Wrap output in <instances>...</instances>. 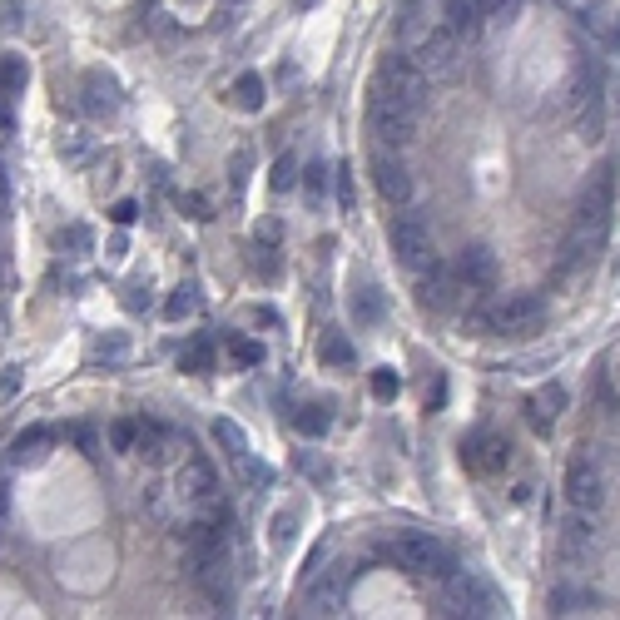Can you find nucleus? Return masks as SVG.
<instances>
[{
    "label": "nucleus",
    "instance_id": "nucleus-1",
    "mask_svg": "<svg viewBox=\"0 0 620 620\" xmlns=\"http://www.w3.org/2000/svg\"><path fill=\"white\" fill-rule=\"evenodd\" d=\"M611 214H616V169L601 164L591 174V184L576 199V219H571V239H566V263H591L606 239H611Z\"/></svg>",
    "mask_w": 620,
    "mask_h": 620
},
{
    "label": "nucleus",
    "instance_id": "nucleus-2",
    "mask_svg": "<svg viewBox=\"0 0 620 620\" xmlns=\"http://www.w3.org/2000/svg\"><path fill=\"white\" fill-rule=\"evenodd\" d=\"M387 551H392V561H397L402 571H412V576L447 581V576L457 571V556H452V546H447V541H437L432 531H397Z\"/></svg>",
    "mask_w": 620,
    "mask_h": 620
},
{
    "label": "nucleus",
    "instance_id": "nucleus-3",
    "mask_svg": "<svg viewBox=\"0 0 620 620\" xmlns=\"http://www.w3.org/2000/svg\"><path fill=\"white\" fill-rule=\"evenodd\" d=\"M447 611L462 620H496L506 616V596L496 591L482 571H452L447 576Z\"/></svg>",
    "mask_w": 620,
    "mask_h": 620
},
{
    "label": "nucleus",
    "instance_id": "nucleus-4",
    "mask_svg": "<svg viewBox=\"0 0 620 620\" xmlns=\"http://www.w3.org/2000/svg\"><path fill=\"white\" fill-rule=\"evenodd\" d=\"M368 124H372V134H377L382 144L402 149V144H412V134H417V110H412V105H402L397 95L377 90V95H372V105H368Z\"/></svg>",
    "mask_w": 620,
    "mask_h": 620
},
{
    "label": "nucleus",
    "instance_id": "nucleus-5",
    "mask_svg": "<svg viewBox=\"0 0 620 620\" xmlns=\"http://www.w3.org/2000/svg\"><path fill=\"white\" fill-rule=\"evenodd\" d=\"M541 318H546L541 293H506V298L492 308L487 328L501 333V338H526V333H536V328H541Z\"/></svg>",
    "mask_w": 620,
    "mask_h": 620
},
{
    "label": "nucleus",
    "instance_id": "nucleus-6",
    "mask_svg": "<svg viewBox=\"0 0 620 620\" xmlns=\"http://www.w3.org/2000/svg\"><path fill=\"white\" fill-rule=\"evenodd\" d=\"M377 90H387V95H397L402 105L422 110V100H427V75H422V65H417L412 55H387L382 70H377Z\"/></svg>",
    "mask_w": 620,
    "mask_h": 620
},
{
    "label": "nucleus",
    "instance_id": "nucleus-7",
    "mask_svg": "<svg viewBox=\"0 0 620 620\" xmlns=\"http://www.w3.org/2000/svg\"><path fill=\"white\" fill-rule=\"evenodd\" d=\"M606 472H601V462L596 457H576L571 467H566V501L576 506V511H601L606 506Z\"/></svg>",
    "mask_w": 620,
    "mask_h": 620
},
{
    "label": "nucleus",
    "instance_id": "nucleus-8",
    "mask_svg": "<svg viewBox=\"0 0 620 620\" xmlns=\"http://www.w3.org/2000/svg\"><path fill=\"white\" fill-rule=\"evenodd\" d=\"M457 50H462V35H457L452 25H437L422 45H412V60L422 65L427 80H442V75L457 70Z\"/></svg>",
    "mask_w": 620,
    "mask_h": 620
},
{
    "label": "nucleus",
    "instance_id": "nucleus-9",
    "mask_svg": "<svg viewBox=\"0 0 620 620\" xmlns=\"http://www.w3.org/2000/svg\"><path fill=\"white\" fill-rule=\"evenodd\" d=\"M462 288H467V283L457 278V268H442L437 258L417 273V303H422V308H432V313H452Z\"/></svg>",
    "mask_w": 620,
    "mask_h": 620
},
{
    "label": "nucleus",
    "instance_id": "nucleus-10",
    "mask_svg": "<svg viewBox=\"0 0 620 620\" xmlns=\"http://www.w3.org/2000/svg\"><path fill=\"white\" fill-rule=\"evenodd\" d=\"M392 253H397V263L412 268V273H422V268L432 263V234H427V224H422L417 214H407V219L392 224Z\"/></svg>",
    "mask_w": 620,
    "mask_h": 620
},
{
    "label": "nucleus",
    "instance_id": "nucleus-11",
    "mask_svg": "<svg viewBox=\"0 0 620 620\" xmlns=\"http://www.w3.org/2000/svg\"><path fill=\"white\" fill-rule=\"evenodd\" d=\"M372 189H377V199H387V204H412V194H417L412 174H407L397 159H387V154L372 159Z\"/></svg>",
    "mask_w": 620,
    "mask_h": 620
},
{
    "label": "nucleus",
    "instance_id": "nucleus-12",
    "mask_svg": "<svg viewBox=\"0 0 620 620\" xmlns=\"http://www.w3.org/2000/svg\"><path fill=\"white\" fill-rule=\"evenodd\" d=\"M194 581L204 586V596H209L214 606H229V601H234V581H229V561H224V551L199 556V561H194Z\"/></svg>",
    "mask_w": 620,
    "mask_h": 620
},
{
    "label": "nucleus",
    "instance_id": "nucleus-13",
    "mask_svg": "<svg viewBox=\"0 0 620 620\" xmlns=\"http://www.w3.org/2000/svg\"><path fill=\"white\" fill-rule=\"evenodd\" d=\"M452 268H457V278H462L467 288H482V293H487V288H496V253L487 244L462 248Z\"/></svg>",
    "mask_w": 620,
    "mask_h": 620
},
{
    "label": "nucleus",
    "instance_id": "nucleus-14",
    "mask_svg": "<svg viewBox=\"0 0 620 620\" xmlns=\"http://www.w3.org/2000/svg\"><path fill=\"white\" fill-rule=\"evenodd\" d=\"M80 105H85V115L105 120V115L120 110V85H115L105 70H90V75H85V95H80Z\"/></svg>",
    "mask_w": 620,
    "mask_h": 620
},
{
    "label": "nucleus",
    "instance_id": "nucleus-15",
    "mask_svg": "<svg viewBox=\"0 0 620 620\" xmlns=\"http://www.w3.org/2000/svg\"><path fill=\"white\" fill-rule=\"evenodd\" d=\"M303 606H308V616H338V606H343V566H333V576L308 581Z\"/></svg>",
    "mask_w": 620,
    "mask_h": 620
},
{
    "label": "nucleus",
    "instance_id": "nucleus-16",
    "mask_svg": "<svg viewBox=\"0 0 620 620\" xmlns=\"http://www.w3.org/2000/svg\"><path fill=\"white\" fill-rule=\"evenodd\" d=\"M174 492L189 496V501H209V496L219 492V477H214V467H209V462L189 457V462L179 467V477H174Z\"/></svg>",
    "mask_w": 620,
    "mask_h": 620
},
{
    "label": "nucleus",
    "instance_id": "nucleus-17",
    "mask_svg": "<svg viewBox=\"0 0 620 620\" xmlns=\"http://www.w3.org/2000/svg\"><path fill=\"white\" fill-rule=\"evenodd\" d=\"M561 412H566V387H561V382H546V387L526 402V417H531L536 432H551Z\"/></svg>",
    "mask_w": 620,
    "mask_h": 620
},
{
    "label": "nucleus",
    "instance_id": "nucleus-18",
    "mask_svg": "<svg viewBox=\"0 0 620 620\" xmlns=\"http://www.w3.org/2000/svg\"><path fill=\"white\" fill-rule=\"evenodd\" d=\"M601 129H606V105H601V90H596V75H591L586 80V95H581L576 134H581V144H601Z\"/></svg>",
    "mask_w": 620,
    "mask_h": 620
},
{
    "label": "nucleus",
    "instance_id": "nucleus-19",
    "mask_svg": "<svg viewBox=\"0 0 620 620\" xmlns=\"http://www.w3.org/2000/svg\"><path fill=\"white\" fill-rule=\"evenodd\" d=\"M511 462V447L501 437H472L467 442V467L472 472H501Z\"/></svg>",
    "mask_w": 620,
    "mask_h": 620
},
{
    "label": "nucleus",
    "instance_id": "nucleus-20",
    "mask_svg": "<svg viewBox=\"0 0 620 620\" xmlns=\"http://www.w3.org/2000/svg\"><path fill=\"white\" fill-rule=\"evenodd\" d=\"M179 536H184V546H189V561L224 551V536H219V526H214V521H189Z\"/></svg>",
    "mask_w": 620,
    "mask_h": 620
},
{
    "label": "nucleus",
    "instance_id": "nucleus-21",
    "mask_svg": "<svg viewBox=\"0 0 620 620\" xmlns=\"http://www.w3.org/2000/svg\"><path fill=\"white\" fill-rule=\"evenodd\" d=\"M596 546V526H591V511H576L566 526H561V551L566 556H586Z\"/></svg>",
    "mask_w": 620,
    "mask_h": 620
},
{
    "label": "nucleus",
    "instance_id": "nucleus-22",
    "mask_svg": "<svg viewBox=\"0 0 620 620\" xmlns=\"http://www.w3.org/2000/svg\"><path fill=\"white\" fill-rule=\"evenodd\" d=\"M487 15H492L487 0H447V25H452L457 35H472Z\"/></svg>",
    "mask_w": 620,
    "mask_h": 620
},
{
    "label": "nucleus",
    "instance_id": "nucleus-23",
    "mask_svg": "<svg viewBox=\"0 0 620 620\" xmlns=\"http://www.w3.org/2000/svg\"><path fill=\"white\" fill-rule=\"evenodd\" d=\"M45 447H50V432L30 427V432H20V437L10 442V462H15V467H35V462L45 457Z\"/></svg>",
    "mask_w": 620,
    "mask_h": 620
},
{
    "label": "nucleus",
    "instance_id": "nucleus-24",
    "mask_svg": "<svg viewBox=\"0 0 620 620\" xmlns=\"http://www.w3.org/2000/svg\"><path fill=\"white\" fill-rule=\"evenodd\" d=\"M263 100H268V85H263V75L244 70V75L234 80V105H239V110H248V115H258V110H263Z\"/></svg>",
    "mask_w": 620,
    "mask_h": 620
},
{
    "label": "nucleus",
    "instance_id": "nucleus-25",
    "mask_svg": "<svg viewBox=\"0 0 620 620\" xmlns=\"http://www.w3.org/2000/svg\"><path fill=\"white\" fill-rule=\"evenodd\" d=\"M318 358H323L328 368H353V363H358V348H353L343 333H323V338H318Z\"/></svg>",
    "mask_w": 620,
    "mask_h": 620
},
{
    "label": "nucleus",
    "instance_id": "nucleus-26",
    "mask_svg": "<svg viewBox=\"0 0 620 620\" xmlns=\"http://www.w3.org/2000/svg\"><path fill=\"white\" fill-rule=\"evenodd\" d=\"M134 452H139L144 462L159 467V462L169 457V432H164L159 422H139V447H134Z\"/></svg>",
    "mask_w": 620,
    "mask_h": 620
},
{
    "label": "nucleus",
    "instance_id": "nucleus-27",
    "mask_svg": "<svg viewBox=\"0 0 620 620\" xmlns=\"http://www.w3.org/2000/svg\"><path fill=\"white\" fill-rule=\"evenodd\" d=\"M194 308H199V288H194V283H184V288H174V293H169V303H164V318H169V323H184Z\"/></svg>",
    "mask_w": 620,
    "mask_h": 620
},
{
    "label": "nucleus",
    "instance_id": "nucleus-28",
    "mask_svg": "<svg viewBox=\"0 0 620 620\" xmlns=\"http://www.w3.org/2000/svg\"><path fill=\"white\" fill-rule=\"evenodd\" d=\"M179 368L184 372H209L214 368V343H209V338H194V343L179 353Z\"/></svg>",
    "mask_w": 620,
    "mask_h": 620
},
{
    "label": "nucleus",
    "instance_id": "nucleus-29",
    "mask_svg": "<svg viewBox=\"0 0 620 620\" xmlns=\"http://www.w3.org/2000/svg\"><path fill=\"white\" fill-rule=\"evenodd\" d=\"M214 442H219V447H229V457L248 452V437H244V427H239L234 417H219V422H214Z\"/></svg>",
    "mask_w": 620,
    "mask_h": 620
},
{
    "label": "nucleus",
    "instance_id": "nucleus-30",
    "mask_svg": "<svg viewBox=\"0 0 620 620\" xmlns=\"http://www.w3.org/2000/svg\"><path fill=\"white\" fill-rule=\"evenodd\" d=\"M25 80H30V70H25V60H15V55H5V60H0V90H5V95H20V90H25Z\"/></svg>",
    "mask_w": 620,
    "mask_h": 620
},
{
    "label": "nucleus",
    "instance_id": "nucleus-31",
    "mask_svg": "<svg viewBox=\"0 0 620 620\" xmlns=\"http://www.w3.org/2000/svg\"><path fill=\"white\" fill-rule=\"evenodd\" d=\"M293 427H298L303 437H323V432H328V412H323V407H298Z\"/></svg>",
    "mask_w": 620,
    "mask_h": 620
},
{
    "label": "nucleus",
    "instance_id": "nucleus-32",
    "mask_svg": "<svg viewBox=\"0 0 620 620\" xmlns=\"http://www.w3.org/2000/svg\"><path fill=\"white\" fill-rule=\"evenodd\" d=\"M234 467H239V477H244L248 487H268V482H273V472H268L263 462H253V452H239Z\"/></svg>",
    "mask_w": 620,
    "mask_h": 620
},
{
    "label": "nucleus",
    "instance_id": "nucleus-33",
    "mask_svg": "<svg viewBox=\"0 0 620 620\" xmlns=\"http://www.w3.org/2000/svg\"><path fill=\"white\" fill-rule=\"evenodd\" d=\"M397 392H402L397 372H392V368H377V372H372V397H377V402H392Z\"/></svg>",
    "mask_w": 620,
    "mask_h": 620
},
{
    "label": "nucleus",
    "instance_id": "nucleus-34",
    "mask_svg": "<svg viewBox=\"0 0 620 620\" xmlns=\"http://www.w3.org/2000/svg\"><path fill=\"white\" fill-rule=\"evenodd\" d=\"M229 353H234V363H244V368H258V363H263V343H253V338H234Z\"/></svg>",
    "mask_w": 620,
    "mask_h": 620
},
{
    "label": "nucleus",
    "instance_id": "nucleus-35",
    "mask_svg": "<svg viewBox=\"0 0 620 620\" xmlns=\"http://www.w3.org/2000/svg\"><path fill=\"white\" fill-rule=\"evenodd\" d=\"M110 447L115 452H134L139 447V422H115L110 427Z\"/></svg>",
    "mask_w": 620,
    "mask_h": 620
},
{
    "label": "nucleus",
    "instance_id": "nucleus-36",
    "mask_svg": "<svg viewBox=\"0 0 620 620\" xmlns=\"http://www.w3.org/2000/svg\"><path fill=\"white\" fill-rule=\"evenodd\" d=\"M353 308H358V318H363V323H377V313H382V308H377V293H372V288H358Z\"/></svg>",
    "mask_w": 620,
    "mask_h": 620
},
{
    "label": "nucleus",
    "instance_id": "nucleus-37",
    "mask_svg": "<svg viewBox=\"0 0 620 620\" xmlns=\"http://www.w3.org/2000/svg\"><path fill=\"white\" fill-rule=\"evenodd\" d=\"M576 606H586V596H576V591H556L551 596V611L556 616H576Z\"/></svg>",
    "mask_w": 620,
    "mask_h": 620
},
{
    "label": "nucleus",
    "instance_id": "nucleus-38",
    "mask_svg": "<svg viewBox=\"0 0 620 620\" xmlns=\"http://www.w3.org/2000/svg\"><path fill=\"white\" fill-rule=\"evenodd\" d=\"M293 169H298V159H293V154H283V159L273 164V189H288V184H293Z\"/></svg>",
    "mask_w": 620,
    "mask_h": 620
},
{
    "label": "nucleus",
    "instance_id": "nucleus-39",
    "mask_svg": "<svg viewBox=\"0 0 620 620\" xmlns=\"http://www.w3.org/2000/svg\"><path fill=\"white\" fill-rule=\"evenodd\" d=\"M110 219H115V224H120V229H129V224H134V219H139V204H134V199H120V204H115V209H110Z\"/></svg>",
    "mask_w": 620,
    "mask_h": 620
},
{
    "label": "nucleus",
    "instance_id": "nucleus-40",
    "mask_svg": "<svg viewBox=\"0 0 620 620\" xmlns=\"http://www.w3.org/2000/svg\"><path fill=\"white\" fill-rule=\"evenodd\" d=\"M124 353H129V348H124V338H110V343H100V348H95V358H100V363H120Z\"/></svg>",
    "mask_w": 620,
    "mask_h": 620
},
{
    "label": "nucleus",
    "instance_id": "nucleus-41",
    "mask_svg": "<svg viewBox=\"0 0 620 620\" xmlns=\"http://www.w3.org/2000/svg\"><path fill=\"white\" fill-rule=\"evenodd\" d=\"M253 268L273 278V273H278V258H273V248H253Z\"/></svg>",
    "mask_w": 620,
    "mask_h": 620
},
{
    "label": "nucleus",
    "instance_id": "nucleus-42",
    "mask_svg": "<svg viewBox=\"0 0 620 620\" xmlns=\"http://www.w3.org/2000/svg\"><path fill=\"white\" fill-rule=\"evenodd\" d=\"M273 541H278V546H288V541H293V511H283V516L273 521Z\"/></svg>",
    "mask_w": 620,
    "mask_h": 620
},
{
    "label": "nucleus",
    "instance_id": "nucleus-43",
    "mask_svg": "<svg viewBox=\"0 0 620 620\" xmlns=\"http://www.w3.org/2000/svg\"><path fill=\"white\" fill-rule=\"evenodd\" d=\"M338 204H343V209H353V179H348V164L338 169Z\"/></svg>",
    "mask_w": 620,
    "mask_h": 620
},
{
    "label": "nucleus",
    "instance_id": "nucleus-44",
    "mask_svg": "<svg viewBox=\"0 0 620 620\" xmlns=\"http://www.w3.org/2000/svg\"><path fill=\"white\" fill-rule=\"evenodd\" d=\"M248 184V154H234V194H244Z\"/></svg>",
    "mask_w": 620,
    "mask_h": 620
},
{
    "label": "nucleus",
    "instance_id": "nucleus-45",
    "mask_svg": "<svg viewBox=\"0 0 620 620\" xmlns=\"http://www.w3.org/2000/svg\"><path fill=\"white\" fill-rule=\"evenodd\" d=\"M15 387H20V372L5 368V377H0V392H5V397H15Z\"/></svg>",
    "mask_w": 620,
    "mask_h": 620
},
{
    "label": "nucleus",
    "instance_id": "nucleus-46",
    "mask_svg": "<svg viewBox=\"0 0 620 620\" xmlns=\"http://www.w3.org/2000/svg\"><path fill=\"white\" fill-rule=\"evenodd\" d=\"M65 244H70V248H90V229H70V234H65Z\"/></svg>",
    "mask_w": 620,
    "mask_h": 620
},
{
    "label": "nucleus",
    "instance_id": "nucleus-47",
    "mask_svg": "<svg viewBox=\"0 0 620 620\" xmlns=\"http://www.w3.org/2000/svg\"><path fill=\"white\" fill-rule=\"evenodd\" d=\"M184 209H189L194 219H209V214H204V199H199V194H189V199H184Z\"/></svg>",
    "mask_w": 620,
    "mask_h": 620
},
{
    "label": "nucleus",
    "instance_id": "nucleus-48",
    "mask_svg": "<svg viewBox=\"0 0 620 620\" xmlns=\"http://www.w3.org/2000/svg\"><path fill=\"white\" fill-rule=\"evenodd\" d=\"M0 516H5V487H0Z\"/></svg>",
    "mask_w": 620,
    "mask_h": 620
},
{
    "label": "nucleus",
    "instance_id": "nucleus-49",
    "mask_svg": "<svg viewBox=\"0 0 620 620\" xmlns=\"http://www.w3.org/2000/svg\"><path fill=\"white\" fill-rule=\"evenodd\" d=\"M224 5H239V0H224Z\"/></svg>",
    "mask_w": 620,
    "mask_h": 620
},
{
    "label": "nucleus",
    "instance_id": "nucleus-50",
    "mask_svg": "<svg viewBox=\"0 0 620 620\" xmlns=\"http://www.w3.org/2000/svg\"><path fill=\"white\" fill-rule=\"evenodd\" d=\"M616 110H620V100H616Z\"/></svg>",
    "mask_w": 620,
    "mask_h": 620
}]
</instances>
